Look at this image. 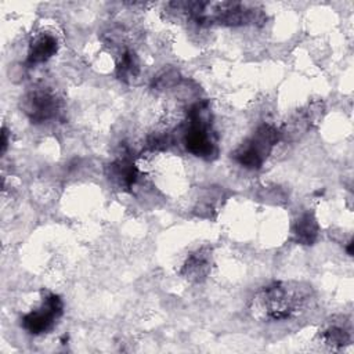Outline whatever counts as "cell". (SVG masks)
<instances>
[{
    "instance_id": "3957f363",
    "label": "cell",
    "mask_w": 354,
    "mask_h": 354,
    "mask_svg": "<svg viewBox=\"0 0 354 354\" xmlns=\"http://www.w3.org/2000/svg\"><path fill=\"white\" fill-rule=\"evenodd\" d=\"M206 104H196L189 112V126L184 136L185 148L195 156L210 159L217 153L214 136L202 113Z\"/></svg>"
},
{
    "instance_id": "5b68a950",
    "label": "cell",
    "mask_w": 354,
    "mask_h": 354,
    "mask_svg": "<svg viewBox=\"0 0 354 354\" xmlns=\"http://www.w3.org/2000/svg\"><path fill=\"white\" fill-rule=\"evenodd\" d=\"M22 108L32 122L41 123L55 116L58 111V102L57 98L48 91L35 90L24 97Z\"/></svg>"
},
{
    "instance_id": "6da1fadb",
    "label": "cell",
    "mask_w": 354,
    "mask_h": 354,
    "mask_svg": "<svg viewBox=\"0 0 354 354\" xmlns=\"http://www.w3.org/2000/svg\"><path fill=\"white\" fill-rule=\"evenodd\" d=\"M303 296L296 288H290L288 283L275 282L266 286L256 297L257 306L272 321H283L290 318L299 311L303 304Z\"/></svg>"
},
{
    "instance_id": "30bf717a",
    "label": "cell",
    "mask_w": 354,
    "mask_h": 354,
    "mask_svg": "<svg viewBox=\"0 0 354 354\" xmlns=\"http://www.w3.org/2000/svg\"><path fill=\"white\" fill-rule=\"evenodd\" d=\"M325 342L332 346V347H343L350 343V336L348 333L339 326H332L324 333Z\"/></svg>"
},
{
    "instance_id": "277c9868",
    "label": "cell",
    "mask_w": 354,
    "mask_h": 354,
    "mask_svg": "<svg viewBox=\"0 0 354 354\" xmlns=\"http://www.w3.org/2000/svg\"><path fill=\"white\" fill-rule=\"evenodd\" d=\"M62 300L57 295H48L41 307L22 318V326L32 335H41L53 329L55 321L62 315Z\"/></svg>"
},
{
    "instance_id": "52a82bcc",
    "label": "cell",
    "mask_w": 354,
    "mask_h": 354,
    "mask_svg": "<svg viewBox=\"0 0 354 354\" xmlns=\"http://www.w3.org/2000/svg\"><path fill=\"white\" fill-rule=\"evenodd\" d=\"M57 48H58V43L53 35L40 33L32 40L29 46L28 62L29 64L44 62L57 53Z\"/></svg>"
},
{
    "instance_id": "7a4b0ae2",
    "label": "cell",
    "mask_w": 354,
    "mask_h": 354,
    "mask_svg": "<svg viewBox=\"0 0 354 354\" xmlns=\"http://www.w3.org/2000/svg\"><path fill=\"white\" fill-rule=\"evenodd\" d=\"M281 136L282 131L277 127L263 124L250 138H248L234 151L232 156L239 165L248 169H259L270 155L274 145L279 141Z\"/></svg>"
},
{
    "instance_id": "9c48e42d",
    "label": "cell",
    "mask_w": 354,
    "mask_h": 354,
    "mask_svg": "<svg viewBox=\"0 0 354 354\" xmlns=\"http://www.w3.org/2000/svg\"><path fill=\"white\" fill-rule=\"evenodd\" d=\"M138 72V61L134 53L126 51L122 55V61L118 66V75L120 79H127L136 76Z\"/></svg>"
},
{
    "instance_id": "8992f818",
    "label": "cell",
    "mask_w": 354,
    "mask_h": 354,
    "mask_svg": "<svg viewBox=\"0 0 354 354\" xmlns=\"http://www.w3.org/2000/svg\"><path fill=\"white\" fill-rule=\"evenodd\" d=\"M210 272V252L206 248L191 253L181 268V275L191 282L203 281Z\"/></svg>"
},
{
    "instance_id": "ba28073f",
    "label": "cell",
    "mask_w": 354,
    "mask_h": 354,
    "mask_svg": "<svg viewBox=\"0 0 354 354\" xmlns=\"http://www.w3.org/2000/svg\"><path fill=\"white\" fill-rule=\"evenodd\" d=\"M318 224L311 213L301 214L295 224L296 241L301 245H311L317 239Z\"/></svg>"
}]
</instances>
